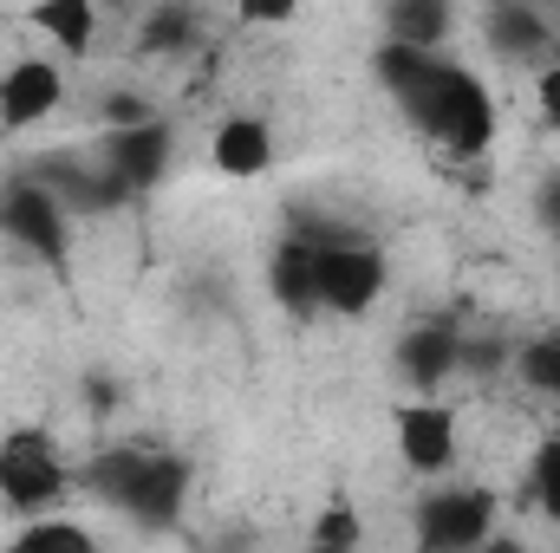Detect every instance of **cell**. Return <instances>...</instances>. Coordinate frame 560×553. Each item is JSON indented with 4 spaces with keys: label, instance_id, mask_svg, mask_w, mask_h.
<instances>
[{
    "label": "cell",
    "instance_id": "12",
    "mask_svg": "<svg viewBox=\"0 0 560 553\" xmlns=\"http://www.w3.org/2000/svg\"><path fill=\"white\" fill-rule=\"evenodd\" d=\"M268 286L287 313H319V242L313 235H287L268 261Z\"/></svg>",
    "mask_w": 560,
    "mask_h": 553
},
{
    "label": "cell",
    "instance_id": "24",
    "mask_svg": "<svg viewBox=\"0 0 560 553\" xmlns=\"http://www.w3.org/2000/svg\"><path fill=\"white\" fill-rule=\"evenodd\" d=\"M535 215H541L548 235H560V169L555 176H541V189H535Z\"/></svg>",
    "mask_w": 560,
    "mask_h": 553
},
{
    "label": "cell",
    "instance_id": "9",
    "mask_svg": "<svg viewBox=\"0 0 560 553\" xmlns=\"http://www.w3.org/2000/svg\"><path fill=\"white\" fill-rule=\"evenodd\" d=\"M170 156H176V138H170L163 118H156V125H138V131H112V138H105V176L118 183V196H131V189L163 183Z\"/></svg>",
    "mask_w": 560,
    "mask_h": 553
},
{
    "label": "cell",
    "instance_id": "15",
    "mask_svg": "<svg viewBox=\"0 0 560 553\" xmlns=\"http://www.w3.org/2000/svg\"><path fill=\"white\" fill-rule=\"evenodd\" d=\"M450 26H456L450 0H398V7H385V39L411 46V52H430V59L450 39Z\"/></svg>",
    "mask_w": 560,
    "mask_h": 553
},
{
    "label": "cell",
    "instance_id": "25",
    "mask_svg": "<svg viewBox=\"0 0 560 553\" xmlns=\"http://www.w3.org/2000/svg\"><path fill=\"white\" fill-rule=\"evenodd\" d=\"M476 553H528V548H522V541H515V534H495V541H489V548H476Z\"/></svg>",
    "mask_w": 560,
    "mask_h": 553
},
{
    "label": "cell",
    "instance_id": "8",
    "mask_svg": "<svg viewBox=\"0 0 560 553\" xmlns=\"http://www.w3.org/2000/svg\"><path fill=\"white\" fill-rule=\"evenodd\" d=\"M456 372H463V332L450 319H423L398 339V378L418 398H436V385H450Z\"/></svg>",
    "mask_w": 560,
    "mask_h": 553
},
{
    "label": "cell",
    "instance_id": "7",
    "mask_svg": "<svg viewBox=\"0 0 560 553\" xmlns=\"http://www.w3.org/2000/svg\"><path fill=\"white\" fill-rule=\"evenodd\" d=\"M66 105V72L52 59H13L0 72V125L7 131H33Z\"/></svg>",
    "mask_w": 560,
    "mask_h": 553
},
{
    "label": "cell",
    "instance_id": "16",
    "mask_svg": "<svg viewBox=\"0 0 560 553\" xmlns=\"http://www.w3.org/2000/svg\"><path fill=\"white\" fill-rule=\"evenodd\" d=\"M196 46V13L189 7H150L138 26V52H189Z\"/></svg>",
    "mask_w": 560,
    "mask_h": 553
},
{
    "label": "cell",
    "instance_id": "2",
    "mask_svg": "<svg viewBox=\"0 0 560 553\" xmlns=\"http://www.w3.org/2000/svg\"><path fill=\"white\" fill-rule=\"evenodd\" d=\"M92 489L125 508L143 528H170L189 495V462L183 456H143V449H112L92 462Z\"/></svg>",
    "mask_w": 560,
    "mask_h": 553
},
{
    "label": "cell",
    "instance_id": "13",
    "mask_svg": "<svg viewBox=\"0 0 560 553\" xmlns=\"http://www.w3.org/2000/svg\"><path fill=\"white\" fill-rule=\"evenodd\" d=\"M209 156H215L222 176L248 183V176H261V169L275 163V131H268L261 118H222L215 138H209Z\"/></svg>",
    "mask_w": 560,
    "mask_h": 553
},
{
    "label": "cell",
    "instance_id": "4",
    "mask_svg": "<svg viewBox=\"0 0 560 553\" xmlns=\"http://www.w3.org/2000/svg\"><path fill=\"white\" fill-rule=\"evenodd\" d=\"M66 495V456L46 430H13L0 443V502L13 515H46Z\"/></svg>",
    "mask_w": 560,
    "mask_h": 553
},
{
    "label": "cell",
    "instance_id": "6",
    "mask_svg": "<svg viewBox=\"0 0 560 553\" xmlns=\"http://www.w3.org/2000/svg\"><path fill=\"white\" fill-rule=\"evenodd\" d=\"M0 228H7L26 255H39L46 268H66V255H72L66 196H52L46 183H13V189L0 196Z\"/></svg>",
    "mask_w": 560,
    "mask_h": 553
},
{
    "label": "cell",
    "instance_id": "23",
    "mask_svg": "<svg viewBox=\"0 0 560 553\" xmlns=\"http://www.w3.org/2000/svg\"><path fill=\"white\" fill-rule=\"evenodd\" d=\"M235 20L242 26H287L293 20V0H248V7H235Z\"/></svg>",
    "mask_w": 560,
    "mask_h": 553
},
{
    "label": "cell",
    "instance_id": "22",
    "mask_svg": "<svg viewBox=\"0 0 560 553\" xmlns=\"http://www.w3.org/2000/svg\"><path fill=\"white\" fill-rule=\"evenodd\" d=\"M535 105H541V118L560 131V59H548V66L535 72Z\"/></svg>",
    "mask_w": 560,
    "mask_h": 553
},
{
    "label": "cell",
    "instance_id": "21",
    "mask_svg": "<svg viewBox=\"0 0 560 553\" xmlns=\"http://www.w3.org/2000/svg\"><path fill=\"white\" fill-rule=\"evenodd\" d=\"M138 125H156L150 98L143 92H112L105 98V131H138Z\"/></svg>",
    "mask_w": 560,
    "mask_h": 553
},
{
    "label": "cell",
    "instance_id": "3",
    "mask_svg": "<svg viewBox=\"0 0 560 553\" xmlns=\"http://www.w3.org/2000/svg\"><path fill=\"white\" fill-rule=\"evenodd\" d=\"M495 495L489 489H436L418 502V553H476L489 548L502 528H495Z\"/></svg>",
    "mask_w": 560,
    "mask_h": 553
},
{
    "label": "cell",
    "instance_id": "26",
    "mask_svg": "<svg viewBox=\"0 0 560 553\" xmlns=\"http://www.w3.org/2000/svg\"><path fill=\"white\" fill-rule=\"evenodd\" d=\"M313 553H319V548H313Z\"/></svg>",
    "mask_w": 560,
    "mask_h": 553
},
{
    "label": "cell",
    "instance_id": "11",
    "mask_svg": "<svg viewBox=\"0 0 560 553\" xmlns=\"http://www.w3.org/2000/svg\"><path fill=\"white\" fill-rule=\"evenodd\" d=\"M482 39L502 59H541V52H555V20L541 7H522V0H495L482 13Z\"/></svg>",
    "mask_w": 560,
    "mask_h": 553
},
{
    "label": "cell",
    "instance_id": "19",
    "mask_svg": "<svg viewBox=\"0 0 560 553\" xmlns=\"http://www.w3.org/2000/svg\"><path fill=\"white\" fill-rule=\"evenodd\" d=\"M528 502L560 521V436H548L541 449H535V462H528Z\"/></svg>",
    "mask_w": 560,
    "mask_h": 553
},
{
    "label": "cell",
    "instance_id": "20",
    "mask_svg": "<svg viewBox=\"0 0 560 553\" xmlns=\"http://www.w3.org/2000/svg\"><path fill=\"white\" fill-rule=\"evenodd\" d=\"M359 541H365V528H359V515H352L346 502L319 508V521H313V548L319 553H359Z\"/></svg>",
    "mask_w": 560,
    "mask_h": 553
},
{
    "label": "cell",
    "instance_id": "17",
    "mask_svg": "<svg viewBox=\"0 0 560 553\" xmlns=\"http://www.w3.org/2000/svg\"><path fill=\"white\" fill-rule=\"evenodd\" d=\"M7 553H98V541L85 534V521H26Z\"/></svg>",
    "mask_w": 560,
    "mask_h": 553
},
{
    "label": "cell",
    "instance_id": "14",
    "mask_svg": "<svg viewBox=\"0 0 560 553\" xmlns=\"http://www.w3.org/2000/svg\"><path fill=\"white\" fill-rule=\"evenodd\" d=\"M20 26L52 39V52H72V59L98 46V7L92 0H39V7H26Z\"/></svg>",
    "mask_w": 560,
    "mask_h": 553
},
{
    "label": "cell",
    "instance_id": "10",
    "mask_svg": "<svg viewBox=\"0 0 560 553\" xmlns=\"http://www.w3.org/2000/svg\"><path fill=\"white\" fill-rule=\"evenodd\" d=\"M398 456H405V469H418V475H443V469L456 462V411L436 404V398L405 404V411H398Z\"/></svg>",
    "mask_w": 560,
    "mask_h": 553
},
{
    "label": "cell",
    "instance_id": "5",
    "mask_svg": "<svg viewBox=\"0 0 560 553\" xmlns=\"http://www.w3.org/2000/svg\"><path fill=\"white\" fill-rule=\"evenodd\" d=\"M385 280H392V268H385V255L372 242H352V235L319 242V313L359 319V313L378 306Z\"/></svg>",
    "mask_w": 560,
    "mask_h": 553
},
{
    "label": "cell",
    "instance_id": "18",
    "mask_svg": "<svg viewBox=\"0 0 560 553\" xmlns=\"http://www.w3.org/2000/svg\"><path fill=\"white\" fill-rule=\"evenodd\" d=\"M515 372H522L535 391L560 398V332H541V339H528V345L515 352Z\"/></svg>",
    "mask_w": 560,
    "mask_h": 553
},
{
    "label": "cell",
    "instance_id": "1",
    "mask_svg": "<svg viewBox=\"0 0 560 553\" xmlns=\"http://www.w3.org/2000/svg\"><path fill=\"white\" fill-rule=\"evenodd\" d=\"M372 72L385 79V92L405 105V118L418 125L423 138H436L456 156H482L495 143V105H489V85L476 72H463L456 59H430L411 46H378Z\"/></svg>",
    "mask_w": 560,
    "mask_h": 553
}]
</instances>
